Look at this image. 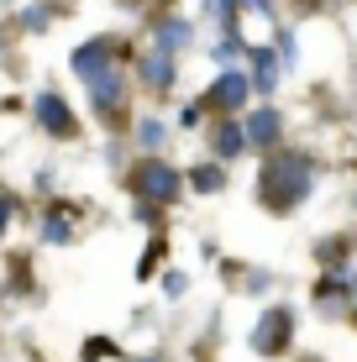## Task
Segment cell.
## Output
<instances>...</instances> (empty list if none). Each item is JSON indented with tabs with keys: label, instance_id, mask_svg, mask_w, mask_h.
Masks as SVG:
<instances>
[{
	"label": "cell",
	"instance_id": "9a60e30c",
	"mask_svg": "<svg viewBox=\"0 0 357 362\" xmlns=\"http://www.w3.org/2000/svg\"><path fill=\"white\" fill-rule=\"evenodd\" d=\"M205 11H211L216 21H226V16H231V0H205Z\"/></svg>",
	"mask_w": 357,
	"mask_h": 362
},
{
	"label": "cell",
	"instance_id": "30bf717a",
	"mask_svg": "<svg viewBox=\"0 0 357 362\" xmlns=\"http://www.w3.org/2000/svg\"><path fill=\"white\" fill-rule=\"evenodd\" d=\"M252 84L257 90H274L279 84V64H274V53H263V47L252 53Z\"/></svg>",
	"mask_w": 357,
	"mask_h": 362
},
{
	"label": "cell",
	"instance_id": "ba28073f",
	"mask_svg": "<svg viewBox=\"0 0 357 362\" xmlns=\"http://www.w3.org/2000/svg\"><path fill=\"white\" fill-rule=\"evenodd\" d=\"M142 79H147V90H168V84H174V58L168 53H153L142 64Z\"/></svg>",
	"mask_w": 357,
	"mask_h": 362
},
{
	"label": "cell",
	"instance_id": "7c38bea8",
	"mask_svg": "<svg viewBox=\"0 0 357 362\" xmlns=\"http://www.w3.org/2000/svg\"><path fill=\"white\" fill-rule=\"evenodd\" d=\"M158 42L184 47V42H189V27H184V21H163V27H158Z\"/></svg>",
	"mask_w": 357,
	"mask_h": 362
},
{
	"label": "cell",
	"instance_id": "5bb4252c",
	"mask_svg": "<svg viewBox=\"0 0 357 362\" xmlns=\"http://www.w3.org/2000/svg\"><path fill=\"white\" fill-rule=\"evenodd\" d=\"M163 142V127H158V121H142V147H158Z\"/></svg>",
	"mask_w": 357,
	"mask_h": 362
},
{
	"label": "cell",
	"instance_id": "3957f363",
	"mask_svg": "<svg viewBox=\"0 0 357 362\" xmlns=\"http://www.w3.org/2000/svg\"><path fill=\"white\" fill-rule=\"evenodd\" d=\"M131 189H137L142 199H174L179 194V173L163 163V158H147V163L131 173Z\"/></svg>",
	"mask_w": 357,
	"mask_h": 362
},
{
	"label": "cell",
	"instance_id": "7a4b0ae2",
	"mask_svg": "<svg viewBox=\"0 0 357 362\" xmlns=\"http://www.w3.org/2000/svg\"><path fill=\"white\" fill-rule=\"evenodd\" d=\"M289 341H294V310H268V315L252 326V352L257 357L289 352Z\"/></svg>",
	"mask_w": 357,
	"mask_h": 362
},
{
	"label": "cell",
	"instance_id": "e0dca14e",
	"mask_svg": "<svg viewBox=\"0 0 357 362\" xmlns=\"http://www.w3.org/2000/svg\"><path fill=\"white\" fill-rule=\"evenodd\" d=\"M6 226H11V199L0 194V231H6Z\"/></svg>",
	"mask_w": 357,
	"mask_h": 362
},
{
	"label": "cell",
	"instance_id": "5b68a950",
	"mask_svg": "<svg viewBox=\"0 0 357 362\" xmlns=\"http://www.w3.org/2000/svg\"><path fill=\"white\" fill-rule=\"evenodd\" d=\"M110 69H121V64H116V42H110V37H95V42H84L79 53H74V74H79L84 84H95V79L110 74Z\"/></svg>",
	"mask_w": 357,
	"mask_h": 362
},
{
	"label": "cell",
	"instance_id": "9c48e42d",
	"mask_svg": "<svg viewBox=\"0 0 357 362\" xmlns=\"http://www.w3.org/2000/svg\"><path fill=\"white\" fill-rule=\"evenodd\" d=\"M211 147H216L221 158H237L242 147H247V132H242V127H231V121H226V127H216V136H211Z\"/></svg>",
	"mask_w": 357,
	"mask_h": 362
},
{
	"label": "cell",
	"instance_id": "6da1fadb",
	"mask_svg": "<svg viewBox=\"0 0 357 362\" xmlns=\"http://www.w3.org/2000/svg\"><path fill=\"white\" fill-rule=\"evenodd\" d=\"M310 179H315V168H310L305 153H279L263 173V194H268L274 210H289V205H300V199L310 194Z\"/></svg>",
	"mask_w": 357,
	"mask_h": 362
},
{
	"label": "cell",
	"instance_id": "277c9868",
	"mask_svg": "<svg viewBox=\"0 0 357 362\" xmlns=\"http://www.w3.org/2000/svg\"><path fill=\"white\" fill-rule=\"evenodd\" d=\"M194 105H200V110H242V105H247V74L226 69V74L211 84V90L194 100Z\"/></svg>",
	"mask_w": 357,
	"mask_h": 362
},
{
	"label": "cell",
	"instance_id": "8fae6325",
	"mask_svg": "<svg viewBox=\"0 0 357 362\" xmlns=\"http://www.w3.org/2000/svg\"><path fill=\"white\" fill-rule=\"evenodd\" d=\"M69 236H74V226H69V216H64V210H53V216H47L42 221V242H69Z\"/></svg>",
	"mask_w": 357,
	"mask_h": 362
},
{
	"label": "cell",
	"instance_id": "4fadbf2b",
	"mask_svg": "<svg viewBox=\"0 0 357 362\" xmlns=\"http://www.w3.org/2000/svg\"><path fill=\"white\" fill-rule=\"evenodd\" d=\"M221 184H226V179H221V168H194V189H200V194H216Z\"/></svg>",
	"mask_w": 357,
	"mask_h": 362
},
{
	"label": "cell",
	"instance_id": "2e32d148",
	"mask_svg": "<svg viewBox=\"0 0 357 362\" xmlns=\"http://www.w3.org/2000/svg\"><path fill=\"white\" fill-rule=\"evenodd\" d=\"M21 21H27V27H32V32H42V21H47V11H42V6H32V11H27V16H21Z\"/></svg>",
	"mask_w": 357,
	"mask_h": 362
},
{
	"label": "cell",
	"instance_id": "52a82bcc",
	"mask_svg": "<svg viewBox=\"0 0 357 362\" xmlns=\"http://www.w3.org/2000/svg\"><path fill=\"white\" fill-rule=\"evenodd\" d=\"M242 132H247V147H274L284 127H279V110H252Z\"/></svg>",
	"mask_w": 357,
	"mask_h": 362
},
{
	"label": "cell",
	"instance_id": "8992f818",
	"mask_svg": "<svg viewBox=\"0 0 357 362\" xmlns=\"http://www.w3.org/2000/svg\"><path fill=\"white\" fill-rule=\"evenodd\" d=\"M37 121H42L53 136H74V132H79V121L69 116V105L58 95H37Z\"/></svg>",
	"mask_w": 357,
	"mask_h": 362
}]
</instances>
